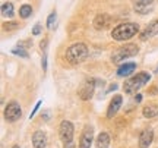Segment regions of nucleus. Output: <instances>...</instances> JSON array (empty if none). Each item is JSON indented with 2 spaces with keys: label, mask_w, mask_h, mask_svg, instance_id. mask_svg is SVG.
<instances>
[{
  "label": "nucleus",
  "mask_w": 158,
  "mask_h": 148,
  "mask_svg": "<svg viewBox=\"0 0 158 148\" xmlns=\"http://www.w3.org/2000/svg\"><path fill=\"white\" fill-rule=\"evenodd\" d=\"M41 31H43L41 23H35L34 28H32V34H34V35H40V34H41Z\"/></svg>",
  "instance_id": "nucleus-24"
},
{
  "label": "nucleus",
  "mask_w": 158,
  "mask_h": 148,
  "mask_svg": "<svg viewBox=\"0 0 158 148\" xmlns=\"http://www.w3.org/2000/svg\"><path fill=\"white\" fill-rule=\"evenodd\" d=\"M18 28H19V22L16 21H9L3 23V31H15Z\"/></svg>",
  "instance_id": "nucleus-19"
},
{
  "label": "nucleus",
  "mask_w": 158,
  "mask_h": 148,
  "mask_svg": "<svg viewBox=\"0 0 158 148\" xmlns=\"http://www.w3.org/2000/svg\"><path fill=\"white\" fill-rule=\"evenodd\" d=\"M142 113H143V117H148V119L155 117V116H158V107H155V106H147V107H143Z\"/></svg>",
  "instance_id": "nucleus-17"
},
{
  "label": "nucleus",
  "mask_w": 158,
  "mask_h": 148,
  "mask_svg": "<svg viewBox=\"0 0 158 148\" xmlns=\"http://www.w3.org/2000/svg\"><path fill=\"white\" fill-rule=\"evenodd\" d=\"M122 103H123V97L120 94H117V95H114L111 98V101H110L108 108H107V119H113L114 116H116V113L122 107Z\"/></svg>",
  "instance_id": "nucleus-10"
},
{
  "label": "nucleus",
  "mask_w": 158,
  "mask_h": 148,
  "mask_svg": "<svg viewBox=\"0 0 158 148\" xmlns=\"http://www.w3.org/2000/svg\"><path fill=\"white\" fill-rule=\"evenodd\" d=\"M0 12H2V16L12 18V16H13V13H15V11H13V5H12L10 2H6V3H3V5H2Z\"/></svg>",
  "instance_id": "nucleus-16"
},
{
  "label": "nucleus",
  "mask_w": 158,
  "mask_h": 148,
  "mask_svg": "<svg viewBox=\"0 0 158 148\" xmlns=\"http://www.w3.org/2000/svg\"><path fill=\"white\" fill-rule=\"evenodd\" d=\"M41 65H43V70H47V54H44L43 56V62H41Z\"/></svg>",
  "instance_id": "nucleus-26"
},
{
  "label": "nucleus",
  "mask_w": 158,
  "mask_h": 148,
  "mask_svg": "<svg viewBox=\"0 0 158 148\" xmlns=\"http://www.w3.org/2000/svg\"><path fill=\"white\" fill-rule=\"evenodd\" d=\"M135 69H136V63H133V62L124 63V65H122V66L117 69V75L118 76L126 78V76H129V75L133 74V72H135Z\"/></svg>",
  "instance_id": "nucleus-14"
},
{
  "label": "nucleus",
  "mask_w": 158,
  "mask_h": 148,
  "mask_svg": "<svg viewBox=\"0 0 158 148\" xmlns=\"http://www.w3.org/2000/svg\"><path fill=\"white\" fill-rule=\"evenodd\" d=\"M56 18H57V13L56 12H51L48 18H47V28L48 29H53L54 25H56Z\"/></svg>",
  "instance_id": "nucleus-20"
},
{
  "label": "nucleus",
  "mask_w": 158,
  "mask_h": 148,
  "mask_svg": "<svg viewBox=\"0 0 158 148\" xmlns=\"http://www.w3.org/2000/svg\"><path fill=\"white\" fill-rule=\"evenodd\" d=\"M139 32V25L135 22H124L111 31V38L116 41H127Z\"/></svg>",
  "instance_id": "nucleus-1"
},
{
  "label": "nucleus",
  "mask_w": 158,
  "mask_h": 148,
  "mask_svg": "<svg viewBox=\"0 0 158 148\" xmlns=\"http://www.w3.org/2000/svg\"><path fill=\"white\" fill-rule=\"evenodd\" d=\"M64 148H76V145H75V144L70 141V142H66V144H64Z\"/></svg>",
  "instance_id": "nucleus-28"
},
{
  "label": "nucleus",
  "mask_w": 158,
  "mask_h": 148,
  "mask_svg": "<svg viewBox=\"0 0 158 148\" xmlns=\"http://www.w3.org/2000/svg\"><path fill=\"white\" fill-rule=\"evenodd\" d=\"M155 35H158V19L152 21L149 25H147V27H145V29H143V31H141V32H139V40H141V41H147V40H149V38L155 37Z\"/></svg>",
  "instance_id": "nucleus-9"
},
{
  "label": "nucleus",
  "mask_w": 158,
  "mask_h": 148,
  "mask_svg": "<svg viewBox=\"0 0 158 148\" xmlns=\"http://www.w3.org/2000/svg\"><path fill=\"white\" fill-rule=\"evenodd\" d=\"M157 72H158V69H157Z\"/></svg>",
  "instance_id": "nucleus-32"
},
{
  "label": "nucleus",
  "mask_w": 158,
  "mask_h": 148,
  "mask_svg": "<svg viewBox=\"0 0 158 148\" xmlns=\"http://www.w3.org/2000/svg\"><path fill=\"white\" fill-rule=\"evenodd\" d=\"M138 51H139V46L138 44H124V46L118 47L117 50L114 51L113 54H111V62L113 63H122L123 60L126 59H129L132 56H136L138 54Z\"/></svg>",
  "instance_id": "nucleus-4"
},
{
  "label": "nucleus",
  "mask_w": 158,
  "mask_h": 148,
  "mask_svg": "<svg viewBox=\"0 0 158 148\" xmlns=\"http://www.w3.org/2000/svg\"><path fill=\"white\" fill-rule=\"evenodd\" d=\"M149 11H151V7H148V6H135V12L141 13V15H145Z\"/></svg>",
  "instance_id": "nucleus-22"
},
{
  "label": "nucleus",
  "mask_w": 158,
  "mask_h": 148,
  "mask_svg": "<svg viewBox=\"0 0 158 148\" xmlns=\"http://www.w3.org/2000/svg\"><path fill=\"white\" fill-rule=\"evenodd\" d=\"M135 6H149L154 0H132Z\"/></svg>",
  "instance_id": "nucleus-23"
},
{
  "label": "nucleus",
  "mask_w": 158,
  "mask_h": 148,
  "mask_svg": "<svg viewBox=\"0 0 158 148\" xmlns=\"http://www.w3.org/2000/svg\"><path fill=\"white\" fill-rule=\"evenodd\" d=\"M40 106H41V101H38V104H37V106H35V107H34V112L31 113V116H29V119H32V117H34L35 112H37V110H38V108H40Z\"/></svg>",
  "instance_id": "nucleus-27"
},
{
  "label": "nucleus",
  "mask_w": 158,
  "mask_h": 148,
  "mask_svg": "<svg viewBox=\"0 0 158 148\" xmlns=\"http://www.w3.org/2000/svg\"><path fill=\"white\" fill-rule=\"evenodd\" d=\"M12 148H21V147H19V145H13V147H12Z\"/></svg>",
  "instance_id": "nucleus-31"
},
{
  "label": "nucleus",
  "mask_w": 158,
  "mask_h": 148,
  "mask_svg": "<svg viewBox=\"0 0 158 148\" xmlns=\"http://www.w3.org/2000/svg\"><path fill=\"white\" fill-rule=\"evenodd\" d=\"M31 13H32V6L31 5H22L19 7V16L22 18V19H27V18L31 16Z\"/></svg>",
  "instance_id": "nucleus-18"
},
{
  "label": "nucleus",
  "mask_w": 158,
  "mask_h": 148,
  "mask_svg": "<svg viewBox=\"0 0 158 148\" xmlns=\"http://www.w3.org/2000/svg\"><path fill=\"white\" fill-rule=\"evenodd\" d=\"M152 139H154V132L152 129H145V131L141 132L139 135V148H148L151 144H152Z\"/></svg>",
  "instance_id": "nucleus-11"
},
{
  "label": "nucleus",
  "mask_w": 158,
  "mask_h": 148,
  "mask_svg": "<svg viewBox=\"0 0 158 148\" xmlns=\"http://www.w3.org/2000/svg\"><path fill=\"white\" fill-rule=\"evenodd\" d=\"M149 79H151V75L148 74V72H139V74H136L135 76H132V78L124 81V84H123L124 92L126 94H132V92L138 91L139 88L147 85L148 82H149Z\"/></svg>",
  "instance_id": "nucleus-3"
},
{
  "label": "nucleus",
  "mask_w": 158,
  "mask_h": 148,
  "mask_svg": "<svg viewBox=\"0 0 158 148\" xmlns=\"http://www.w3.org/2000/svg\"><path fill=\"white\" fill-rule=\"evenodd\" d=\"M21 116H22V110L16 101H10L5 107V119L7 122H16Z\"/></svg>",
  "instance_id": "nucleus-6"
},
{
  "label": "nucleus",
  "mask_w": 158,
  "mask_h": 148,
  "mask_svg": "<svg viewBox=\"0 0 158 148\" xmlns=\"http://www.w3.org/2000/svg\"><path fill=\"white\" fill-rule=\"evenodd\" d=\"M73 132H75V128H73V123L69 122V120H63L60 123V128H59V135H60V139L63 142H70L73 139Z\"/></svg>",
  "instance_id": "nucleus-7"
},
{
  "label": "nucleus",
  "mask_w": 158,
  "mask_h": 148,
  "mask_svg": "<svg viewBox=\"0 0 158 148\" xmlns=\"http://www.w3.org/2000/svg\"><path fill=\"white\" fill-rule=\"evenodd\" d=\"M141 101H142V95L141 94H136L135 95V103L138 104V103H141Z\"/></svg>",
  "instance_id": "nucleus-29"
},
{
  "label": "nucleus",
  "mask_w": 158,
  "mask_h": 148,
  "mask_svg": "<svg viewBox=\"0 0 158 148\" xmlns=\"http://www.w3.org/2000/svg\"><path fill=\"white\" fill-rule=\"evenodd\" d=\"M32 145L34 148H45L47 145V137L43 131H35L32 135Z\"/></svg>",
  "instance_id": "nucleus-12"
},
{
  "label": "nucleus",
  "mask_w": 158,
  "mask_h": 148,
  "mask_svg": "<svg viewBox=\"0 0 158 148\" xmlns=\"http://www.w3.org/2000/svg\"><path fill=\"white\" fill-rule=\"evenodd\" d=\"M12 54H15V56H21V57H25V59L28 57V53L23 50L22 47H19V46H18L16 49H13V50H12Z\"/></svg>",
  "instance_id": "nucleus-21"
},
{
  "label": "nucleus",
  "mask_w": 158,
  "mask_h": 148,
  "mask_svg": "<svg viewBox=\"0 0 158 148\" xmlns=\"http://www.w3.org/2000/svg\"><path fill=\"white\" fill-rule=\"evenodd\" d=\"M88 53H89V50H88L86 44H84V43H76V44L70 46L68 50H66L64 59H66L70 65H79V63H82L85 59L88 57Z\"/></svg>",
  "instance_id": "nucleus-2"
},
{
  "label": "nucleus",
  "mask_w": 158,
  "mask_h": 148,
  "mask_svg": "<svg viewBox=\"0 0 158 148\" xmlns=\"http://www.w3.org/2000/svg\"><path fill=\"white\" fill-rule=\"evenodd\" d=\"M95 84H97V81L94 79V78H86L78 90L79 98L84 100V101L91 100L92 95H94V92H95Z\"/></svg>",
  "instance_id": "nucleus-5"
},
{
  "label": "nucleus",
  "mask_w": 158,
  "mask_h": 148,
  "mask_svg": "<svg viewBox=\"0 0 158 148\" xmlns=\"http://www.w3.org/2000/svg\"><path fill=\"white\" fill-rule=\"evenodd\" d=\"M47 44H48V38H44V40L41 41V44H40V47H41V50H44L47 49Z\"/></svg>",
  "instance_id": "nucleus-25"
},
{
  "label": "nucleus",
  "mask_w": 158,
  "mask_h": 148,
  "mask_svg": "<svg viewBox=\"0 0 158 148\" xmlns=\"http://www.w3.org/2000/svg\"><path fill=\"white\" fill-rule=\"evenodd\" d=\"M108 23H110V16H108L107 13H98L94 19V28L98 29V31H101L107 27Z\"/></svg>",
  "instance_id": "nucleus-13"
},
{
  "label": "nucleus",
  "mask_w": 158,
  "mask_h": 148,
  "mask_svg": "<svg viewBox=\"0 0 158 148\" xmlns=\"http://www.w3.org/2000/svg\"><path fill=\"white\" fill-rule=\"evenodd\" d=\"M110 145V135L107 132H101L95 141V148H108Z\"/></svg>",
  "instance_id": "nucleus-15"
},
{
  "label": "nucleus",
  "mask_w": 158,
  "mask_h": 148,
  "mask_svg": "<svg viewBox=\"0 0 158 148\" xmlns=\"http://www.w3.org/2000/svg\"><path fill=\"white\" fill-rule=\"evenodd\" d=\"M94 139V128L91 125H86L84 128V131L81 133V139H79V148H91Z\"/></svg>",
  "instance_id": "nucleus-8"
},
{
  "label": "nucleus",
  "mask_w": 158,
  "mask_h": 148,
  "mask_svg": "<svg viewBox=\"0 0 158 148\" xmlns=\"http://www.w3.org/2000/svg\"><path fill=\"white\" fill-rule=\"evenodd\" d=\"M155 90H157V88H155V87H152V88H151V91H149V94H157V91H155Z\"/></svg>",
  "instance_id": "nucleus-30"
}]
</instances>
